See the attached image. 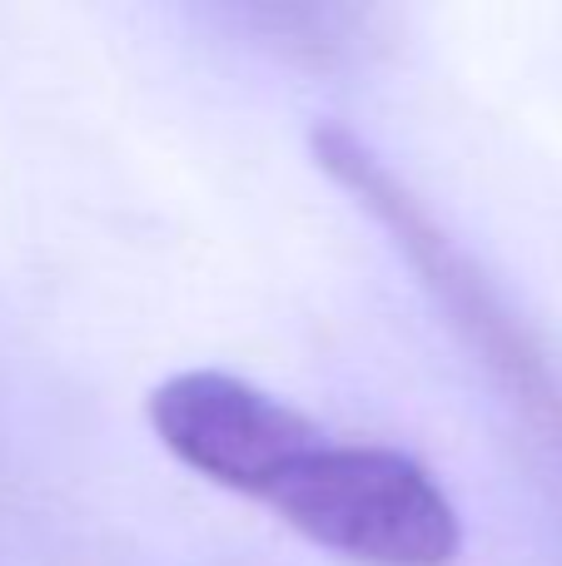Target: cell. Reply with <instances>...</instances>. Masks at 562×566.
Masks as SVG:
<instances>
[{"mask_svg":"<svg viewBox=\"0 0 562 566\" xmlns=\"http://www.w3.org/2000/svg\"><path fill=\"white\" fill-rule=\"evenodd\" d=\"M309 145H314V165L339 189H348L354 205L368 209L394 234L398 254H408V264L424 274V289L448 313L458 338L493 373V382L508 392L518 418L553 452V462L562 472V378H558L553 358H548V348L538 343V333L518 318L513 303L493 289V279L454 244V234L418 205L414 189L364 139L339 125H319Z\"/></svg>","mask_w":562,"mask_h":566,"instance_id":"obj_1","label":"cell"},{"mask_svg":"<svg viewBox=\"0 0 562 566\" xmlns=\"http://www.w3.org/2000/svg\"><path fill=\"white\" fill-rule=\"evenodd\" d=\"M264 507L354 566H454L464 552V522L434 472L384 442L319 438L274 478Z\"/></svg>","mask_w":562,"mask_h":566,"instance_id":"obj_2","label":"cell"},{"mask_svg":"<svg viewBox=\"0 0 562 566\" xmlns=\"http://www.w3.org/2000/svg\"><path fill=\"white\" fill-rule=\"evenodd\" d=\"M145 412L159 448L179 468L254 502H264L279 472L324 438L284 398L219 368H189L165 378L149 392Z\"/></svg>","mask_w":562,"mask_h":566,"instance_id":"obj_3","label":"cell"}]
</instances>
